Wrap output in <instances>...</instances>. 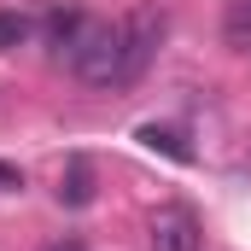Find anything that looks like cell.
Returning <instances> with one entry per match:
<instances>
[{
	"mask_svg": "<svg viewBox=\"0 0 251 251\" xmlns=\"http://www.w3.org/2000/svg\"><path fill=\"white\" fill-rule=\"evenodd\" d=\"M64 59L76 70V82H88V88H123V24L88 18Z\"/></svg>",
	"mask_w": 251,
	"mask_h": 251,
	"instance_id": "obj_1",
	"label": "cell"
},
{
	"mask_svg": "<svg viewBox=\"0 0 251 251\" xmlns=\"http://www.w3.org/2000/svg\"><path fill=\"white\" fill-rule=\"evenodd\" d=\"M158 41H164V12L158 6H134L123 18V88L146 76V64L158 59Z\"/></svg>",
	"mask_w": 251,
	"mask_h": 251,
	"instance_id": "obj_2",
	"label": "cell"
},
{
	"mask_svg": "<svg viewBox=\"0 0 251 251\" xmlns=\"http://www.w3.org/2000/svg\"><path fill=\"white\" fill-rule=\"evenodd\" d=\"M146 240H152V251H204V228L187 204H158L146 222Z\"/></svg>",
	"mask_w": 251,
	"mask_h": 251,
	"instance_id": "obj_3",
	"label": "cell"
},
{
	"mask_svg": "<svg viewBox=\"0 0 251 251\" xmlns=\"http://www.w3.org/2000/svg\"><path fill=\"white\" fill-rule=\"evenodd\" d=\"M88 199H94V164H88V158H70V164H64V176H59V204L82 210Z\"/></svg>",
	"mask_w": 251,
	"mask_h": 251,
	"instance_id": "obj_4",
	"label": "cell"
},
{
	"mask_svg": "<svg viewBox=\"0 0 251 251\" xmlns=\"http://www.w3.org/2000/svg\"><path fill=\"white\" fill-rule=\"evenodd\" d=\"M222 47L228 53H251V0H228L222 6Z\"/></svg>",
	"mask_w": 251,
	"mask_h": 251,
	"instance_id": "obj_5",
	"label": "cell"
},
{
	"mask_svg": "<svg viewBox=\"0 0 251 251\" xmlns=\"http://www.w3.org/2000/svg\"><path fill=\"white\" fill-rule=\"evenodd\" d=\"M140 140H146L152 152H164L170 164H193V146L181 140V134H176V128H158V123H146V128H140Z\"/></svg>",
	"mask_w": 251,
	"mask_h": 251,
	"instance_id": "obj_6",
	"label": "cell"
},
{
	"mask_svg": "<svg viewBox=\"0 0 251 251\" xmlns=\"http://www.w3.org/2000/svg\"><path fill=\"white\" fill-rule=\"evenodd\" d=\"M24 41H29V18L24 12H0V53H12Z\"/></svg>",
	"mask_w": 251,
	"mask_h": 251,
	"instance_id": "obj_7",
	"label": "cell"
},
{
	"mask_svg": "<svg viewBox=\"0 0 251 251\" xmlns=\"http://www.w3.org/2000/svg\"><path fill=\"white\" fill-rule=\"evenodd\" d=\"M18 187H24V176H18L12 164H0V193H18Z\"/></svg>",
	"mask_w": 251,
	"mask_h": 251,
	"instance_id": "obj_8",
	"label": "cell"
},
{
	"mask_svg": "<svg viewBox=\"0 0 251 251\" xmlns=\"http://www.w3.org/2000/svg\"><path fill=\"white\" fill-rule=\"evenodd\" d=\"M47 251H88V246H82V240H53Z\"/></svg>",
	"mask_w": 251,
	"mask_h": 251,
	"instance_id": "obj_9",
	"label": "cell"
}]
</instances>
